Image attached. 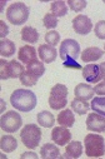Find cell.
Returning a JSON list of instances; mask_svg holds the SVG:
<instances>
[{
    "label": "cell",
    "mask_w": 105,
    "mask_h": 159,
    "mask_svg": "<svg viewBox=\"0 0 105 159\" xmlns=\"http://www.w3.org/2000/svg\"><path fill=\"white\" fill-rule=\"evenodd\" d=\"M10 103L11 105L20 111H30L37 107V95H35L31 90L26 89H16L11 97H10Z\"/></svg>",
    "instance_id": "obj_1"
},
{
    "label": "cell",
    "mask_w": 105,
    "mask_h": 159,
    "mask_svg": "<svg viewBox=\"0 0 105 159\" xmlns=\"http://www.w3.org/2000/svg\"><path fill=\"white\" fill-rule=\"evenodd\" d=\"M84 144L85 154L89 158H100L105 154V140L101 135L90 133L85 137Z\"/></svg>",
    "instance_id": "obj_2"
},
{
    "label": "cell",
    "mask_w": 105,
    "mask_h": 159,
    "mask_svg": "<svg viewBox=\"0 0 105 159\" xmlns=\"http://www.w3.org/2000/svg\"><path fill=\"white\" fill-rule=\"evenodd\" d=\"M23 144L29 149H35L42 140V129L35 124H26L20 132Z\"/></svg>",
    "instance_id": "obj_3"
},
{
    "label": "cell",
    "mask_w": 105,
    "mask_h": 159,
    "mask_svg": "<svg viewBox=\"0 0 105 159\" xmlns=\"http://www.w3.org/2000/svg\"><path fill=\"white\" fill-rule=\"evenodd\" d=\"M29 7L24 3H14L7 10V19L13 25H23L29 19Z\"/></svg>",
    "instance_id": "obj_4"
},
{
    "label": "cell",
    "mask_w": 105,
    "mask_h": 159,
    "mask_svg": "<svg viewBox=\"0 0 105 159\" xmlns=\"http://www.w3.org/2000/svg\"><path fill=\"white\" fill-rule=\"evenodd\" d=\"M68 88L63 84H55L51 90H50V97H49V105L51 109L59 110L64 109L68 104Z\"/></svg>",
    "instance_id": "obj_5"
},
{
    "label": "cell",
    "mask_w": 105,
    "mask_h": 159,
    "mask_svg": "<svg viewBox=\"0 0 105 159\" xmlns=\"http://www.w3.org/2000/svg\"><path fill=\"white\" fill-rule=\"evenodd\" d=\"M21 124H23V119L20 114L14 110L7 111L0 118V127L7 133H15L21 128Z\"/></svg>",
    "instance_id": "obj_6"
},
{
    "label": "cell",
    "mask_w": 105,
    "mask_h": 159,
    "mask_svg": "<svg viewBox=\"0 0 105 159\" xmlns=\"http://www.w3.org/2000/svg\"><path fill=\"white\" fill-rule=\"evenodd\" d=\"M25 71L24 66L19 61H5L0 60V78L5 80L9 78H20Z\"/></svg>",
    "instance_id": "obj_7"
},
{
    "label": "cell",
    "mask_w": 105,
    "mask_h": 159,
    "mask_svg": "<svg viewBox=\"0 0 105 159\" xmlns=\"http://www.w3.org/2000/svg\"><path fill=\"white\" fill-rule=\"evenodd\" d=\"M59 54H60V58L63 60H65L68 58H73L77 60L78 57L80 55V45L77 40H74V39H65V40L60 44Z\"/></svg>",
    "instance_id": "obj_8"
},
{
    "label": "cell",
    "mask_w": 105,
    "mask_h": 159,
    "mask_svg": "<svg viewBox=\"0 0 105 159\" xmlns=\"http://www.w3.org/2000/svg\"><path fill=\"white\" fill-rule=\"evenodd\" d=\"M86 128L90 132L95 133H103L105 132V116L98 114V113H90L86 119Z\"/></svg>",
    "instance_id": "obj_9"
},
{
    "label": "cell",
    "mask_w": 105,
    "mask_h": 159,
    "mask_svg": "<svg viewBox=\"0 0 105 159\" xmlns=\"http://www.w3.org/2000/svg\"><path fill=\"white\" fill-rule=\"evenodd\" d=\"M73 28L80 35H88L93 30V23L86 15H78L73 19Z\"/></svg>",
    "instance_id": "obj_10"
},
{
    "label": "cell",
    "mask_w": 105,
    "mask_h": 159,
    "mask_svg": "<svg viewBox=\"0 0 105 159\" xmlns=\"http://www.w3.org/2000/svg\"><path fill=\"white\" fill-rule=\"evenodd\" d=\"M51 139L58 145L63 147L72 140V133H70L65 127H55L51 130Z\"/></svg>",
    "instance_id": "obj_11"
},
{
    "label": "cell",
    "mask_w": 105,
    "mask_h": 159,
    "mask_svg": "<svg viewBox=\"0 0 105 159\" xmlns=\"http://www.w3.org/2000/svg\"><path fill=\"white\" fill-rule=\"evenodd\" d=\"M39 57L43 60V63L50 64L56 59V49L55 47H51L49 44H43L39 47Z\"/></svg>",
    "instance_id": "obj_12"
},
{
    "label": "cell",
    "mask_w": 105,
    "mask_h": 159,
    "mask_svg": "<svg viewBox=\"0 0 105 159\" xmlns=\"http://www.w3.org/2000/svg\"><path fill=\"white\" fill-rule=\"evenodd\" d=\"M74 93H75V97H77L78 99L86 102V100L93 99V97H94V94H95V90H94V88L90 87L89 84L80 83V84H78V85L75 87Z\"/></svg>",
    "instance_id": "obj_13"
},
{
    "label": "cell",
    "mask_w": 105,
    "mask_h": 159,
    "mask_svg": "<svg viewBox=\"0 0 105 159\" xmlns=\"http://www.w3.org/2000/svg\"><path fill=\"white\" fill-rule=\"evenodd\" d=\"M18 58L21 63L24 64H30L31 61L34 60H38L37 59V52H35V48L30 47V45H25V47H21L19 49V53H18Z\"/></svg>",
    "instance_id": "obj_14"
},
{
    "label": "cell",
    "mask_w": 105,
    "mask_h": 159,
    "mask_svg": "<svg viewBox=\"0 0 105 159\" xmlns=\"http://www.w3.org/2000/svg\"><path fill=\"white\" fill-rule=\"evenodd\" d=\"M99 64H88L83 68V76L89 83H98L99 82Z\"/></svg>",
    "instance_id": "obj_15"
},
{
    "label": "cell",
    "mask_w": 105,
    "mask_h": 159,
    "mask_svg": "<svg viewBox=\"0 0 105 159\" xmlns=\"http://www.w3.org/2000/svg\"><path fill=\"white\" fill-rule=\"evenodd\" d=\"M103 55H104V50H101L98 47H90L81 53V60L84 63H93L99 60Z\"/></svg>",
    "instance_id": "obj_16"
},
{
    "label": "cell",
    "mask_w": 105,
    "mask_h": 159,
    "mask_svg": "<svg viewBox=\"0 0 105 159\" xmlns=\"http://www.w3.org/2000/svg\"><path fill=\"white\" fill-rule=\"evenodd\" d=\"M58 123L61 125V127H65V128H72L74 125V122H75V118H74V113H73V109H65V110H61L58 115Z\"/></svg>",
    "instance_id": "obj_17"
},
{
    "label": "cell",
    "mask_w": 105,
    "mask_h": 159,
    "mask_svg": "<svg viewBox=\"0 0 105 159\" xmlns=\"http://www.w3.org/2000/svg\"><path fill=\"white\" fill-rule=\"evenodd\" d=\"M83 154V144L80 142H69L66 145V153L61 158H79Z\"/></svg>",
    "instance_id": "obj_18"
},
{
    "label": "cell",
    "mask_w": 105,
    "mask_h": 159,
    "mask_svg": "<svg viewBox=\"0 0 105 159\" xmlns=\"http://www.w3.org/2000/svg\"><path fill=\"white\" fill-rule=\"evenodd\" d=\"M40 157L44 158V159H54V158H61L60 155V152L59 149L51 144V143H48L42 147V150H40Z\"/></svg>",
    "instance_id": "obj_19"
},
{
    "label": "cell",
    "mask_w": 105,
    "mask_h": 159,
    "mask_svg": "<svg viewBox=\"0 0 105 159\" xmlns=\"http://www.w3.org/2000/svg\"><path fill=\"white\" fill-rule=\"evenodd\" d=\"M37 119H38L39 125H42V127H44V128H51V127H54V123H55L54 115H53L50 111H48V110L40 111V113L37 115Z\"/></svg>",
    "instance_id": "obj_20"
},
{
    "label": "cell",
    "mask_w": 105,
    "mask_h": 159,
    "mask_svg": "<svg viewBox=\"0 0 105 159\" xmlns=\"http://www.w3.org/2000/svg\"><path fill=\"white\" fill-rule=\"evenodd\" d=\"M26 71L30 73V74L34 75V76H37V78L39 79V78L43 76L44 73H45L44 63L40 61V60H34V61H31L30 64L26 65Z\"/></svg>",
    "instance_id": "obj_21"
},
{
    "label": "cell",
    "mask_w": 105,
    "mask_h": 159,
    "mask_svg": "<svg viewBox=\"0 0 105 159\" xmlns=\"http://www.w3.org/2000/svg\"><path fill=\"white\" fill-rule=\"evenodd\" d=\"M21 39L24 42H28L30 44H34L38 42L39 39V33L37 29H34L31 26H25L21 29Z\"/></svg>",
    "instance_id": "obj_22"
},
{
    "label": "cell",
    "mask_w": 105,
    "mask_h": 159,
    "mask_svg": "<svg viewBox=\"0 0 105 159\" xmlns=\"http://www.w3.org/2000/svg\"><path fill=\"white\" fill-rule=\"evenodd\" d=\"M18 147V142L14 137L11 135H4L2 137V140H0V148H2L3 152L5 153H11L16 149Z\"/></svg>",
    "instance_id": "obj_23"
},
{
    "label": "cell",
    "mask_w": 105,
    "mask_h": 159,
    "mask_svg": "<svg viewBox=\"0 0 105 159\" xmlns=\"http://www.w3.org/2000/svg\"><path fill=\"white\" fill-rule=\"evenodd\" d=\"M15 53V44L11 40H2L0 42V54L4 58L13 57Z\"/></svg>",
    "instance_id": "obj_24"
},
{
    "label": "cell",
    "mask_w": 105,
    "mask_h": 159,
    "mask_svg": "<svg viewBox=\"0 0 105 159\" xmlns=\"http://www.w3.org/2000/svg\"><path fill=\"white\" fill-rule=\"evenodd\" d=\"M50 10H51V14L55 15L56 18L65 16L68 14V5L65 4V2H61V0H59V2L51 3Z\"/></svg>",
    "instance_id": "obj_25"
},
{
    "label": "cell",
    "mask_w": 105,
    "mask_h": 159,
    "mask_svg": "<svg viewBox=\"0 0 105 159\" xmlns=\"http://www.w3.org/2000/svg\"><path fill=\"white\" fill-rule=\"evenodd\" d=\"M89 108H90V105L85 100H80V99L75 98L72 102V109H73V111H75L79 115H84L89 110Z\"/></svg>",
    "instance_id": "obj_26"
},
{
    "label": "cell",
    "mask_w": 105,
    "mask_h": 159,
    "mask_svg": "<svg viewBox=\"0 0 105 159\" xmlns=\"http://www.w3.org/2000/svg\"><path fill=\"white\" fill-rule=\"evenodd\" d=\"M90 108H91L95 113H98V114L105 116V97H95V98L91 100Z\"/></svg>",
    "instance_id": "obj_27"
},
{
    "label": "cell",
    "mask_w": 105,
    "mask_h": 159,
    "mask_svg": "<svg viewBox=\"0 0 105 159\" xmlns=\"http://www.w3.org/2000/svg\"><path fill=\"white\" fill-rule=\"evenodd\" d=\"M19 79H20V83H21L23 85H25V87H33V85H35V84L38 83V78L34 76V75H31V74L28 73L26 70L23 73V75H21Z\"/></svg>",
    "instance_id": "obj_28"
},
{
    "label": "cell",
    "mask_w": 105,
    "mask_h": 159,
    "mask_svg": "<svg viewBox=\"0 0 105 159\" xmlns=\"http://www.w3.org/2000/svg\"><path fill=\"white\" fill-rule=\"evenodd\" d=\"M60 40V34L56 30H50L45 34V42L51 47H56Z\"/></svg>",
    "instance_id": "obj_29"
},
{
    "label": "cell",
    "mask_w": 105,
    "mask_h": 159,
    "mask_svg": "<svg viewBox=\"0 0 105 159\" xmlns=\"http://www.w3.org/2000/svg\"><path fill=\"white\" fill-rule=\"evenodd\" d=\"M43 23H44L46 29H55L58 25V18L55 15H53L51 13H48V14H45Z\"/></svg>",
    "instance_id": "obj_30"
},
{
    "label": "cell",
    "mask_w": 105,
    "mask_h": 159,
    "mask_svg": "<svg viewBox=\"0 0 105 159\" xmlns=\"http://www.w3.org/2000/svg\"><path fill=\"white\" fill-rule=\"evenodd\" d=\"M88 3L84 2V0H69L68 2V7L74 10V11H81L86 8Z\"/></svg>",
    "instance_id": "obj_31"
},
{
    "label": "cell",
    "mask_w": 105,
    "mask_h": 159,
    "mask_svg": "<svg viewBox=\"0 0 105 159\" xmlns=\"http://www.w3.org/2000/svg\"><path fill=\"white\" fill-rule=\"evenodd\" d=\"M95 35L99 39H105V20H100L95 24Z\"/></svg>",
    "instance_id": "obj_32"
},
{
    "label": "cell",
    "mask_w": 105,
    "mask_h": 159,
    "mask_svg": "<svg viewBox=\"0 0 105 159\" xmlns=\"http://www.w3.org/2000/svg\"><path fill=\"white\" fill-rule=\"evenodd\" d=\"M63 65H64L65 68H72V69H83L81 65H80L75 59H73V58H68V59H65L64 63H63Z\"/></svg>",
    "instance_id": "obj_33"
},
{
    "label": "cell",
    "mask_w": 105,
    "mask_h": 159,
    "mask_svg": "<svg viewBox=\"0 0 105 159\" xmlns=\"http://www.w3.org/2000/svg\"><path fill=\"white\" fill-rule=\"evenodd\" d=\"M94 90H95L96 94H99V95H104V97H105V80H103L101 83L96 84L95 88H94Z\"/></svg>",
    "instance_id": "obj_34"
},
{
    "label": "cell",
    "mask_w": 105,
    "mask_h": 159,
    "mask_svg": "<svg viewBox=\"0 0 105 159\" xmlns=\"http://www.w3.org/2000/svg\"><path fill=\"white\" fill-rule=\"evenodd\" d=\"M0 26H2V31H0V35H2V38L7 36L9 34V28L8 25L4 23V21H0Z\"/></svg>",
    "instance_id": "obj_35"
},
{
    "label": "cell",
    "mask_w": 105,
    "mask_h": 159,
    "mask_svg": "<svg viewBox=\"0 0 105 159\" xmlns=\"http://www.w3.org/2000/svg\"><path fill=\"white\" fill-rule=\"evenodd\" d=\"M99 70H100L99 80H105V61L99 64Z\"/></svg>",
    "instance_id": "obj_36"
},
{
    "label": "cell",
    "mask_w": 105,
    "mask_h": 159,
    "mask_svg": "<svg viewBox=\"0 0 105 159\" xmlns=\"http://www.w3.org/2000/svg\"><path fill=\"white\" fill-rule=\"evenodd\" d=\"M25 157H33V158H38V155H37V154H34V153H29V154L24 153V154H21V158H25Z\"/></svg>",
    "instance_id": "obj_37"
},
{
    "label": "cell",
    "mask_w": 105,
    "mask_h": 159,
    "mask_svg": "<svg viewBox=\"0 0 105 159\" xmlns=\"http://www.w3.org/2000/svg\"><path fill=\"white\" fill-rule=\"evenodd\" d=\"M104 49H105V45H104Z\"/></svg>",
    "instance_id": "obj_38"
}]
</instances>
